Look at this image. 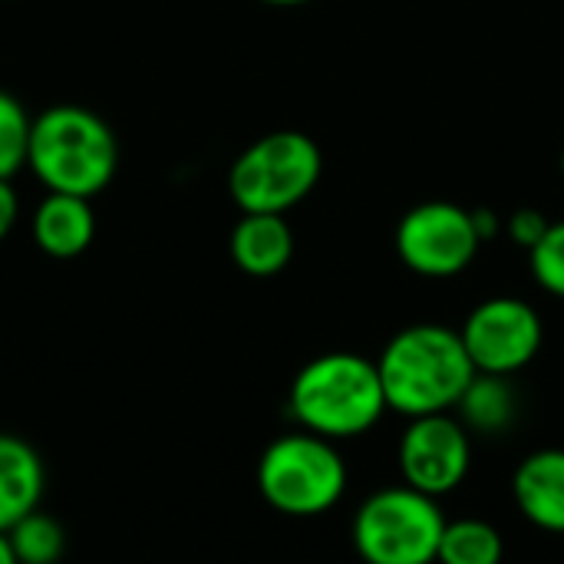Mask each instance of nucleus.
<instances>
[{
    "mask_svg": "<svg viewBox=\"0 0 564 564\" xmlns=\"http://www.w3.org/2000/svg\"><path fill=\"white\" fill-rule=\"evenodd\" d=\"M377 370L387 406L406 420L449 413L476 377L459 330L443 324H413L393 334Z\"/></svg>",
    "mask_w": 564,
    "mask_h": 564,
    "instance_id": "1",
    "label": "nucleus"
},
{
    "mask_svg": "<svg viewBox=\"0 0 564 564\" xmlns=\"http://www.w3.org/2000/svg\"><path fill=\"white\" fill-rule=\"evenodd\" d=\"M26 165L50 192L93 198L112 182L119 145L102 116L59 102L33 119Z\"/></svg>",
    "mask_w": 564,
    "mask_h": 564,
    "instance_id": "2",
    "label": "nucleus"
},
{
    "mask_svg": "<svg viewBox=\"0 0 564 564\" xmlns=\"http://www.w3.org/2000/svg\"><path fill=\"white\" fill-rule=\"evenodd\" d=\"M291 416L324 440L364 436L390 410L377 360L360 354H324L301 367L291 383Z\"/></svg>",
    "mask_w": 564,
    "mask_h": 564,
    "instance_id": "3",
    "label": "nucleus"
},
{
    "mask_svg": "<svg viewBox=\"0 0 564 564\" xmlns=\"http://www.w3.org/2000/svg\"><path fill=\"white\" fill-rule=\"evenodd\" d=\"M317 142L297 129H278L251 142L228 172V192L245 215H284L321 182Z\"/></svg>",
    "mask_w": 564,
    "mask_h": 564,
    "instance_id": "4",
    "label": "nucleus"
},
{
    "mask_svg": "<svg viewBox=\"0 0 564 564\" xmlns=\"http://www.w3.org/2000/svg\"><path fill=\"white\" fill-rule=\"evenodd\" d=\"M258 489L264 502L284 516H324L347 489V466L330 440L307 430L291 433L264 449L258 463Z\"/></svg>",
    "mask_w": 564,
    "mask_h": 564,
    "instance_id": "5",
    "label": "nucleus"
},
{
    "mask_svg": "<svg viewBox=\"0 0 564 564\" xmlns=\"http://www.w3.org/2000/svg\"><path fill=\"white\" fill-rule=\"evenodd\" d=\"M446 519L433 496L390 486L364 499L354 516V549L367 564H433Z\"/></svg>",
    "mask_w": 564,
    "mask_h": 564,
    "instance_id": "6",
    "label": "nucleus"
},
{
    "mask_svg": "<svg viewBox=\"0 0 564 564\" xmlns=\"http://www.w3.org/2000/svg\"><path fill=\"white\" fill-rule=\"evenodd\" d=\"M479 245L482 238L476 231L473 212L456 202H423L397 225V254L413 274L423 278L463 274Z\"/></svg>",
    "mask_w": 564,
    "mask_h": 564,
    "instance_id": "7",
    "label": "nucleus"
},
{
    "mask_svg": "<svg viewBox=\"0 0 564 564\" xmlns=\"http://www.w3.org/2000/svg\"><path fill=\"white\" fill-rule=\"evenodd\" d=\"M476 373L512 377L542 350V317L522 297H489L466 317L459 330Z\"/></svg>",
    "mask_w": 564,
    "mask_h": 564,
    "instance_id": "8",
    "label": "nucleus"
},
{
    "mask_svg": "<svg viewBox=\"0 0 564 564\" xmlns=\"http://www.w3.org/2000/svg\"><path fill=\"white\" fill-rule=\"evenodd\" d=\"M400 473L403 482L423 496H446L463 486L473 466V446L459 420L449 413L410 420L400 440Z\"/></svg>",
    "mask_w": 564,
    "mask_h": 564,
    "instance_id": "9",
    "label": "nucleus"
},
{
    "mask_svg": "<svg viewBox=\"0 0 564 564\" xmlns=\"http://www.w3.org/2000/svg\"><path fill=\"white\" fill-rule=\"evenodd\" d=\"M512 496L532 525L564 532V449H539L525 456L512 476Z\"/></svg>",
    "mask_w": 564,
    "mask_h": 564,
    "instance_id": "10",
    "label": "nucleus"
},
{
    "mask_svg": "<svg viewBox=\"0 0 564 564\" xmlns=\"http://www.w3.org/2000/svg\"><path fill=\"white\" fill-rule=\"evenodd\" d=\"M33 241L43 254L50 258H76L93 245L96 235V215L89 198L79 195H63V192H50L36 212H33Z\"/></svg>",
    "mask_w": 564,
    "mask_h": 564,
    "instance_id": "11",
    "label": "nucleus"
},
{
    "mask_svg": "<svg viewBox=\"0 0 564 564\" xmlns=\"http://www.w3.org/2000/svg\"><path fill=\"white\" fill-rule=\"evenodd\" d=\"M294 258V235L284 215H241L231 231V261L251 278H274Z\"/></svg>",
    "mask_w": 564,
    "mask_h": 564,
    "instance_id": "12",
    "label": "nucleus"
},
{
    "mask_svg": "<svg viewBox=\"0 0 564 564\" xmlns=\"http://www.w3.org/2000/svg\"><path fill=\"white\" fill-rule=\"evenodd\" d=\"M43 463L30 443L0 433V532H10L23 516L40 509Z\"/></svg>",
    "mask_w": 564,
    "mask_h": 564,
    "instance_id": "13",
    "label": "nucleus"
},
{
    "mask_svg": "<svg viewBox=\"0 0 564 564\" xmlns=\"http://www.w3.org/2000/svg\"><path fill=\"white\" fill-rule=\"evenodd\" d=\"M459 413L479 433H502L516 420V393L506 377L476 373L459 400Z\"/></svg>",
    "mask_w": 564,
    "mask_h": 564,
    "instance_id": "14",
    "label": "nucleus"
},
{
    "mask_svg": "<svg viewBox=\"0 0 564 564\" xmlns=\"http://www.w3.org/2000/svg\"><path fill=\"white\" fill-rule=\"evenodd\" d=\"M502 535L482 519L446 522L440 539V564H502Z\"/></svg>",
    "mask_w": 564,
    "mask_h": 564,
    "instance_id": "15",
    "label": "nucleus"
},
{
    "mask_svg": "<svg viewBox=\"0 0 564 564\" xmlns=\"http://www.w3.org/2000/svg\"><path fill=\"white\" fill-rule=\"evenodd\" d=\"M7 539H10V549L20 564H56L66 549V535H63L59 522L40 509L23 516L7 532Z\"/></svg>",
    "mask_w": 564,
    "mask_h": 564,
    "instance_id": "16",
    "label": "nucleus"
},
{
    "mask_svg": "<svg viewBox=\"0 0 564 564\" xmlns=\"http://www.w3.org/2000/svg\"><path fill=\"white\" fill-rule=\"evenodd\" d=\"M33 119L23 102L0 89V178L10 182L26 165Z\"/></svg>",
    "mask_w": 564,
    "mask_h": 564,
    "instance_id": "17",
    "label": "nucleus"
},
{
    "mask_svg": "<svg viewBox=\"0 0 564 564\" xmlns=\"http://www.w3.org/2000/svg\"><path fill=\"white\" fill-rule=\"evenodd\" d=\"M532 278L555 297H564V221H552L539 245L529 251Z\"/></svg>",
    "mask_w": 564,
    "mask_h": 564,
    "instance_id": "18",
    "label": "nucleus"
},
{
    "mask_svg": "<svg viewBox=\"0 0 564 564\" xmlns=\"http://www.w3.org/2000/svg\"><path fill=\"white\" fill-rule=\"evenodd\" d=\"M549 225H552V221H545L542 212H535V208H519V212L509 218V235H512L525 251H532V248L539 245V238L549 231Z\"/></svg>",
    "mask_w": 564,
    "mask_h": 564,
    "instance_id": "19",
    "label": "nucleus"
},
{
    "mask_svg": "<svg viewBox=\"0 0 564 564\" xmlns=\"http://www.w3.org/2000/svg\"><path fill=\"white\" fill-rule=\"evenodd\" d=\"M17 212H20V202H17V192L10 182L0 178V241L10 235V228L17 225Z\"/></svg>",
    "mask_w": 564,
    "mask_h": 564,
    "instance_id": "20",
    "label": "nucleus"
},
{
    "mask_svg": "<svg viewBox=\"0 0 564 564\" xmlns=\"http://www.w3.org/2000/svg\"><path fill=\"white\" fill-rule=\"evenodd\" d=\"M0 564H20L17 562V555H13V549H10L7 532H0Z\"/></svg>",
    "mask_w": 564,
    "mask_h": 564,
    "instance_id": "21",
    "label": "nucleus"
},
{
    "mask_svg": "<svg viewBox=\"0 0 564 564\" xmlns=\"http://www.w3.org/2000/svg\"><path fill=\"white\" fill-rule=\"evenodd\" d=\"M261 3H271V7H301V3H311V0H261Z\"/></svg>",
    "mask_w": 564,
    "mask_h": 564,
    "instance_id": "22",
    "label": "nucleus"
},
{
    "mask_svg": "<svg viewBox=\"0 0 564 564\" xmlns=\"http://www.w3.org/2000/svg\"><path fill=\"white\" fill-rule=\"evenodd\" d=\"M562 175H564V149H562Z\"/></svg>",
    "mask_w": 564,
    "mask_h": 564,
    "instance_id": "23",
    "label": "nucleus"
}]
</instances>
